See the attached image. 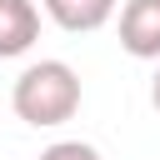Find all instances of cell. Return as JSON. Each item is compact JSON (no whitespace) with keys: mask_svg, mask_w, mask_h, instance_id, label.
<instances>
[{"mask_svg":"<svg viewBox=\"0 0 160 160\" xmlns=\"http://www.w3.org/2000/svg\"><path fill=\"white\" fill-rule=\"evenodd\" d=\"M10 110L25 125H35V130L75 120V110H80V75H75V65H65V60L25 65L15 75V85H10Z\"/></svg>","mask_w":160,"mask_h":160,"instance_id":"obj_1","label":"cell"},{"mask_svg":"<svg viewBox=\"0 0 160 160\" xmlns=\"http://www.w3.org/2000/svg\"><path fill=\"white\" fill-rule=\"evenodd\" d=\"M120 50L135 60H160V0L120 5Z\"/></svg>","mask_w":160,"mask_h":160,"instance_id":"obj_2","label":"cell"},{"mask_svg":"<svg viewBox=\"0 0 160 160\" xmlns=\"http://www.w3.org/2000/svg\"><path fill=\"white\" fill-rule=\"evenodd\" d=\"M40 40V10L35 0H0V60L25 55Z\"/></svg>","mask_w":160,"mask_h":160,"instance_id":"obj_3","label":"cell"},{"mask_svg":"<svg viewBox=\"0 0 160 160\" xmlns=\"http://www.w3.org/2000/svg\"><path fill=\"white\" fill-rule=\"evenodd\" d=\"M115 5H120V0H40V10H45L60 30H70V35H90V30L110 25Z\"/></svg>","mask_w":160,"mask_h":160,"instance_id":"obj_4","label":"cell"},{"mask_svg":"<svg viewBox=\"0 0 160 160\" xmlns=\"http://www.w3.org/2000/svg\"><path fill=\"white\" fill-rule=\"evenodd\" d=\"M35 160H100V150H95L90 140H55V145H45Z\"/></svg>","mask_w":160,"mask_h":160,"instance_id":"obj_5","label":"cell"},{"mask_svg":"<svg viewBox=\"0 0 160 160\" xmlns=\"http://www.w3.org/2000/svg\"><path fill=\"white\" fill-rule=\"evenodd\" d=\"M150 105L160 110V60H155V80H150Z\"/></svg>","mask_w":160,"mask_h":160,"instance_id":"obj_6","label":"cell"}]
</instances>
